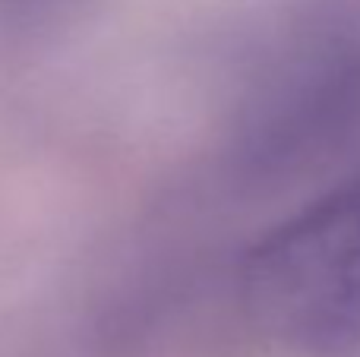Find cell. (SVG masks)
I'll return each mask as SVG.
<instances>
[{
    "mask_svg": "<svg viewBox=\"0 0 360 357\" xmlns=\"http://www.w3.org/2000/svg\"><path fill=\"white\" fill-rule=\"evenodd\" d=\"M360 139V6L300 32L269 60L240 108L231 158L247 177L316 168Z\"/></svg>",
    "mask_w": 360,
    "mask_h": 357,
    "instance_id": "cell-2",
    "label": "cell"
},
{
    "mask_svg": "<svg viewBox=\"0 0 360 357\" xmlns=\"http://www.w3.org/2000/svg\"><path fill=\"white\" fill-rule=\"evenodd\" d=\"M240 307L297 357H360V168L250 244Z\"/></svg>",
    "mask_w": 360,
    "mask_h": 357,
    "instance_id": "cell-1",
    "label": "cell"
},
{
    "mask_svg": "<svg viewBox=\"0 0 360 357\" xmlns=\"http://www.w3.org/2000/svg\"><path fill=\"white\" fill-rule=\"evenodd\" d=\"M76 0H0V38L25 35L57 19Z\"/></svg>",
    "mask_w": 360,
    "mask_h": 357,
    "instance_id": "cell-3",
    "label": "cell"
}]
</instances>
